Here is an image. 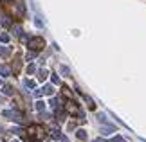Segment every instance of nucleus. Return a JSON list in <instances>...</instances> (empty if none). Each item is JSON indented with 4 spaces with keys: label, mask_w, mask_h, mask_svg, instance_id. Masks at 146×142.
<instances>
[{
    "label": "nucleus",
    "mask_w": 146,
    "mask_h": 142,
    "mask_svg": "<svg viewBox=\"0 0 146 142\" xmlns=\"http://www.w3.org/2000/svg\"><path fill=\"white\" fill-rule=\"evenodd\" d=\"M45 47V40H43L42 36H35L29 40V49L35 50V52H40V50Z\"/></svg>",
    "instance_id": "f257e3e1"
},
{
    "label": "nucleus",
    "mask_w": 146,
    "mask_h": 142,
    "mask_svg": "<svg viewBox=\"0 0 146 142\" xmlns=\"http://www.w3.org/2000/svg\"><path fill=\"white\" fill-rule=\"evenodd\" d=\"M16 13H18L20 18L25 15V5H24V2H22V0H18V2H16Z\"/></svg>",
    "instance_id": "f03ea898"
},
{
    "label": "nucleus",
    "mask_w": 146,
    "mask_h": 142,
    "mask_svg": "<svg viewBox=\"0 0 146 142\" xmlns=\"http://www.w3.org/2000/svg\"><path fill=\"white\" fill-rule=\"evenodd\" d=\"M0 76H2V77L11 76V69H9L7 65H0Z\"/></svg>",
    "instance_id": "7ed1b4c3"
},
{
    "label": "nucleus",
    "mask_w": 146,
    "mask_h": 142,
    "mask_svg": "<svg viewBox=\"0 0 146 142\" xmlns=\"http://www.w3.org/2000/svg\"><path fill=\"white\" fill-rule=\"evenodd\" d=\"M0 24H2L4 27H9V25H11V20H9L5 15H0Z\"/></svg>",
    "instance_id": "20e7f679"
},
{
    "label": "nucleus",
    "mask_w": 146,
    "mask_h": 142,
    "mask_svg": "<svg viewBox=\"0 0 146 142\" xmlns=\"http://www.w3.org/2000/svg\"><path fill=\"white\" fill-rule=\"evenodd\" d=\"M47 76H49V72H47L45 69H42L40 72H38V79H40V81H45V79H47Z\"/></svg>",
    "instance_id": "39448f33"
},
{
    "label": "nucleus",
    "mask_w": 146,
    "mask_h": 142,
    "mask_svg": "<svg viewBox=\"0 0 146 142\" xmlns=\"http://www.w3.org/2000/svg\"><path fill=\"white\" fill-rule=\"evenodd\" d=\"M9 54H11V49L9 47H0V56H2V58H7Z\"/></svg>",
    "instance_id": "423d86ee"
},
{
    "label": "nucleus",
    "mask_w": 146,
    "mask_h": 142,
    "mask_svg": "<svg viewBox=\"0 0 146 142\" xmlns=\"http://www.w3.org/2000/svg\"><path fill=\"white\" fill-rule=\"evenodd\" d=\"M42 92L45 94V95H52V94H54V88L50 87V85H47V87H43V88H42Z\"/></svg>",
    "instance_id": "0eeeda50"
},
{
    "label": "nucleus",
    "mask_w": 146,
    "mask_h": 142,
    "mask_svg": "<svg viewBox=\"0 0 146 142\" xmlns=\"http://www.w3.org/2000/svg\"><path fill=\"white\" fill-rule=\"evenodd\" d=\"M76 137L80 139V140H85L87 139V131H85V129H78V131H76Z\"/></svg>",
    "instance_id": "6e6552de"
},
{
    "label": "nucleus",
    "mask_w": 146,
    "mask_h": 142,
    "mask_svg": "<svg viewBox=\"0 0 146 142\" xmlns=\"http://www.w3.org/2000/svg\"><path fill=\"white\" fill-rule=\"evenodd\" d=\"M2 92H4L5 95H13V87H11V85H4Z\"/></svg>",
    "instance_id": "1a4fd4ad"
},
{
    "label": "nucleus",
    "mask_w": 146,
    "mask_h": 142,
    "mask_svg": "<svg viewBox=\"0 0 146 142\" xmlns=\"http://www.w3.org/2000/svg\"><path fill=\"white\" fill-rule=\"evenodd\" d=\"M35 108L38 112H43V110H45V104H43V101H38V103L35 104Z\"/></svg>",
    "instance_id": "9d476101"
},
{
    "label": "nucleus",
    "mask_w": 146,
    "mask_h": 142,
    "mask_svg": "<svg viewBox=\"0 0 146 142\" xmlns=\"http://www.w3.org/2000/svg\"><path fill=\"white\" fill-rule=\"evenodd\" d=\"M67 110H69L70 113H80V112H78V108L74 106V103H69V106H67Z\"/></svg>",
    "instance_id": "9b49d317"
},
{
    "label": "nucleus",
    "mask_w": 146,
    "mask_h": 142,
    "mask_svg": "<svg viewBox=\"0 0 146 142\" xmlns=\"http://www.w3.org/2000/svg\"><path fill=\"white\" fill-rule=\"evenodd\" d=\"M24 85H25L27 88H35V87H36V83L33 81V79H25V83H24Z\"/></svg>",
    "instance_id": "f8f14e48"
},
{
    "label": "nucleus",
    "mask_w": 146,
    "mask_h": 142,
    "mask_svg": "<svg viewBox=\"0 0 146 142\" xmlns=\"http://www.w3.org/2000/svg\"><path fill=\"white\" fill-rule=\"evenodd\" d=\"M0 42H2V43H7V42H9V34L2 32V34H0Z\"/></svg>",
    "instance_id": "ddd939ff"
},
{
    "label": "nucleus",
    "mask_w": 146,
    "mask_h": 142,
    "mask_svg": "<svg viewBox=\"0 0 146 142\" xmlns=\"http://www.w3.org/2000/svg\"><path fill=\"white\" fill-rule=\"evenodd\" d=\"M35 72H36V65L31 63L29 67H27V74H35Z\"/></svg>",
    "instance_id": "4468645a"
},
{
    "label": "nucleus",
    "mask_w": 146,
    "mask_h": 142,
    "mask_svg": "<svg viewBox=\"0 0 146 142\" xmlns=\"http://www.w3.org/2000/svg\"><path fill=\"white\" fill-rule=\"evenodd\" d=\"M112 131H114V128H103V129H101V133H103V135H108Z\"/></svg>",
    "instance_id": "2eb2a0df"
},
{
    "label": "nucleus",
    "mask_w": 146,
    "mask_h": 142,
    "mask_svg": "<svg viewBox=\"0 0 146 142\" xmlns=\"http://www.w3.org/2000/svg\"><path fill=\"white\" fill-rule=\"evenodd\" d=\"M13 69H15V72H18V69H20V59H18V58L15 59V65H13Z\"/></svg>",
    "instance_id": "dca6fc26"
},
{
    "label": "nucleus",
    "mask_w": 146,
    "mask_h": 142,
    "mask_svg": "<svg viewBox=\"0 0 146 142\" xmlns=\"http://www.w3.org/2000/svg\"><path fill=\"white\" fill-rule=\"evenodd\" d=\"M110 142H125V139H123V137H119V135H117V137H114V139H112Z\"/></svg>",
    "instance_id": "f3484780"
},
{
    "label": "nucleus",
    "mask_w": 146,
    "mask_h": 142,
    "mask_svg": "<svg viewBox=\"0 0 146 142\" xmlns=\"http://www.w3.org/2000/svg\"><path fill=\"white\" fill-rule=\"evenodd\" d=\"M61 74H63V76H69V69H67V67H61Z\"/></svg>",
    "instance_id": "a211bd4d"
},
{
    "label": "nucleus",
    "mask_w": 146,
    "mask_h": 142,
    "mask_svg": "<svg viewBox=\"0 0 146 142\" xmlns=\"http://www.w3.org/2000/svg\"><path fill=\"white\" fill-rule=\"evenodd\" d=\"M52 83H54V85H58V83H60V77L56 76V74H52Z\"/></svg>",
    "instance_id": "6ab92c4d"
},
{
    "label": "nucleus",
    "mask_w": 146,
    "mask_h": 142,
    "mask_svg": "<svg viewBox=\"0 0 146 142\" xmlns=\"http://www.w3.org/2000/svg\"><path fill=\"white\" fill-rule=\"evenodd\" d=\"M35 24H36V27H43V24H42V20H38V18L35 20Z\"/></svg>",
    "instance_id": "aec40b11"
},
{
    "label": "nucleus",
    "mask_w": 146,
    "mask_h": 142,
    "mask_svg": "<svg viewBox=\"0 0 146 142\" xmlns=\"http://www.w3.org/2000/svg\"><path fill=\"white\" fill-rule=\"evenodd\" d=\"M94 142H105L103 139H96V140H94Z\"/></svg>",
    "instance_id": "412c9836"
},
{
    "label": "nucleus",
    "mask_w": 146,
    "mask_h": 142,
    "mask_svg": "<svg viewBox=\"0 0 146 142\" xmlns=\"http://www.w3.org/2000/svg\"><path fill=\"white\" fill-rule=\"evenodd\" d=\"M13 142H18V140H13Z\"/></svg>",
    "instance_id": "4be33fe9"
}]
</instances>
